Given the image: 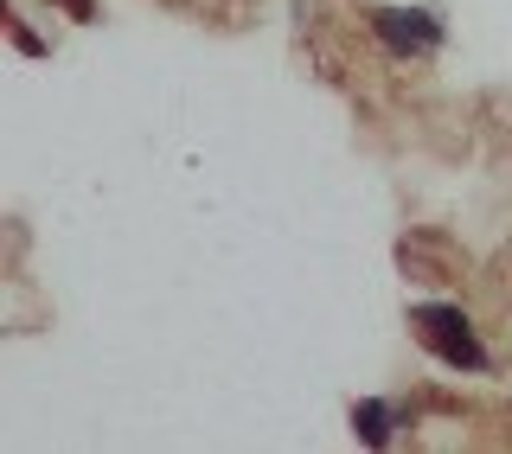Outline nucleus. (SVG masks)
<instances>
[{"mask_svg": "<svg viewBox=\"0 0 512 454\" xmlns=\"http://www.w3.org/2000/svg\"><path fill=\"white\" fill-rule=\"evenodd\" d=\"M410 333L436 365L461 371V378H493V352H487V339L474 333V320H468L461 301H410Z\"/></svg>", "mask_w": 512, "mask_h": 454, "instance_id": "nucleus-1", "label": "nucleus"}, {"mask_svg": "<svg viewBox=\"0 0 512 454\" xmlns=\"http://www.w3.org/2000/svg\"><path fill=\"white\" fill-rule=\"evenodd\" d=\"M378 52L391 64H429L448 45V13L442 7H365Z\"/></svg>", "mask_w": 512, "mask_h": 454, "instance_id": "nucleus-2", "label": "nucleus"}, {"mask_svg": "<svg viewBox=\"0 0 512 454\" xmlns=\"http://www.w3.org/2000/svg\"><path fill=\"white\" fill-rule=\"evenodd\" d=\"M404 429H410V410L397 397H359V403H352V442H359V448L384 454Z\"/></svg>", "mask_w": 512, "mask_h": 454, "instance_id": "nucleus-3", "label": "nucleus"}, {"mask_svg": "<svg viewBox=\"0 0 512 454\" xmlns=\"http://www.w3.org/2000/svg\"><path fill=\"white\" fill-rule=\"evenodd\" d=\"M64 13L71 20H96V0H64Z\"/></svg>", "mask_w": 512, "mask_h": 454, "instance_id": "nucleus-5", "label": "nucleus"}, {"mask_svg": "<svg viewBox=\"0 0 512 454\" xmlns=\"http://www.w3.org/2000/svg\"><path fill=\"white\" fill-rule=\"evenodd\" d=\"M7 32H13V45H20L26 58H45V39H39V32H32L26 20H7Z\"/></svg>", "mask_w": 512, "mask_h": 454, "instance_id": "nucleus-4", "label": "nucleus"}]
</instances>
